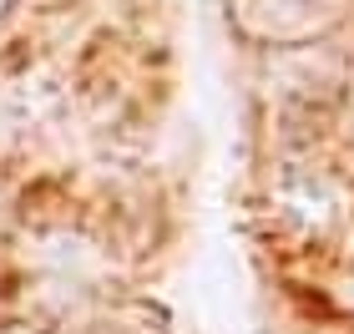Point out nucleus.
Here are the masks:
<instances>
[{
    "label": "nucleus",
    "mask_w": 354,
    "mask_h": 334,
    "mask_svg": "<svg viewBox=\"0 0 354 334\" xmlns=\"http://www.w3.org/2000/svg\"><path fill=\"white\" fill-rule=\"evenodd\" d=\"M319 334H349V329H319Z\"/></svg>",
    "instance_id": "nucleus-3"
},
{
    "label": "nucleus",
    "mask_w": 354,
    "mask_h": 334,
    "mask_svg": "<svg viewBox=\"0 0 354 334\" xmlns=\"http://www.w3.org/2000/svg\"><path fill=\"white\" fill-rule=\"evenodd\" d=\"M349 10V0H243V30L273 46L314 41Z\"/></svg>",
    "instance_id": "nucleus-1"
},
{
    "label": "nucleus",
    "mask_w": 354,
    "mask_h": 334,
    "mask_svg": "<svg viewBox=\"0 0 354 334\" xmlns=\"http://www.w3.org/2000/svg\"><path fill=\"white\" fill-rule=\"evenodd\" d=\"M10 6H15V0H0V15H10Z\"/></svg>",
    "instance_id": "nucleus-2"
},
{
    "label": "nucleus",
    "mask_w": 354,
    "mask_h": 334,
    "mask_svg": "<svg viewBox=\"0 0 354 334\" xmlns=\"http://www.w3.org/2000/svg\"><path fill=\"white\" fill-rule=\"evenodd\" d=\"M51 6H61V0H51Z\"/></svg>",
    "instance_id": "nucleus-4"
}]
</instances>
